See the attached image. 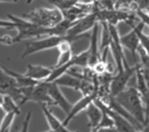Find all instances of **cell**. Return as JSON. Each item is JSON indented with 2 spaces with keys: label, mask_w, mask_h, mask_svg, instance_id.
Segmentation results:
<instances>
[{
  "label": "cell",
  "mask_w": 149,
  "mask_h": 132,
  "mask_svg": "<svg viewBox=\"0 0 149 132\" xmlns=\"http://www.w3.org/2000/svg\"><path fill=\"white\" fill-rule=\"evenodd\" d=\"M136 72V65L135 66H129L126 65L125 69L121 72H116L115 76L112 78V82H111V96H116L118 94H120L121 91H123L127 88V83L129 81V79L132 78V75Z\"/></svg>",
  "instance_id": "obj_4"
},
{
  "label": "cell",
  "mask_w": 149,
  "mask_h": 132,
  "mask_svg": "<svg viewBox=\"0 0 149 132\" xmlns=\"http://www.w3.org/2000/svg\"><path fill=\"white\" fill-rule=\"evenodd\" d=\"M95 97H98V91L94 93V94H91V95H83V96L74 103V105H72V109L70 110V112H69V113L66 115V117L64 118L63 124L68 127L69 123H70L77 115H79L83 110H86L87 107H88L92 102H94Z\"/></svg>",
  "instance_id": "obj_8"
},
{
  "label": "cell",
  "mask_w": 149,
  "mask_h": 132,
  "mask_svg": "<svg viewBox=\"0 0 149 132\" xmlns=\"http://www.w3.org/2000/svg\"><path fill=\"white\" fill-rule=\"evenodd\" d=\"M68 38V35L65 36H57V35H51V36H45L42 38H36V39H30L26 43L24 51L22 53V59L26 58L27 56L42 52L45 50H51V49H57L58 45Z\"/></svg>",
  "instance_id": "obj_3"
},
{
  "label": "cell",
  "mask_w": 149,
  "mask_h": 132,
  "mask_svg": "<svg viewBox=\"0 0 149 132\" xmlns=\"http://www.w3.org/2000/svg\"><path fill=\"white\" fill-rule=\"evenodd\" d=\"M137 132H149V122L146 125H143V127L141 130H139Z\"/></svg>",
  "instance_id": "obj_22"
},
{
  "label": "cell",
  "mask_w": 149,
  "mask_h": 132,
  "mask_svg": "<svg viewBox=\"0 0 149 132\" xmlns=\"http://www.w3.org/2000/svg\"><path fill=\"white\" fill-rule=\"evenodd\" d=\"M45 1L51 3L54 7H57L62 12H64V10L79 3V0H45Z\"/></svg>",
  "instance_id": "obj_16"
},
{
  "label": "cell",
  "mask_w": 149,
  "mask_h": 132,
  "mask_svg": "<svg viewBox=\"0 0 149 132\" xmlns=\"http://www.w3.org/2000/svg\"><path fill=\"white\" fill-rule=\"evenodd\" d=\"M94 103L95 104H98L99 107H101V108H104L111 116H112V118L114 119V124H115V129H116V131L118 132H137L139 130H141V129H139V127H136L132 122H129L126 117H123V116H121L120 113H118V112H115V111H113L112 109H109L100 98H98V97H95V100H94Z\"/></svg>",
  "instance_id": "obj_6"
},
{
  "label": "cell",
  "mask_w": 149,
  "mask_h": 132,
  "mask_svg": "<svg viewBox=\"0 0 149 132\" xmlns=\"http://www.w3.org/2000/svg\"><path fill=\"white\" fill-rule=\"evenodd\" d=\"M142 10H144V13H146V14L149 16V7H147L146 9H142Z\"/></svg>",
  "instance_id": "obj_24"
},
{
  "label": "cell",
  "mask_w": 149,
  "mask_h": 132,
  "mask_svg": "<svg viewBox=\"0 0 149 132\" xmlns=\"http://www.w3.org/2000/svg\"><path fill=\"white\" fill-rule=\"evenodd\" d=\"M17 115L16 113H12V112H8V113H3V117H2V120H1V125H0V131H3L8 127H10V125L13 124L15 117Z\"/></svg>",
  "instance_id": "obj_17"
},
{
  "label": "cell",
  "mask_w": 149,
  "mask_h": 132,
  "mask_svg": "<svg viewBox=\"0 0 149 132\" xmlns=\"http://www.w3.org/2000/svg\"><path fill=\"white\" fill-rule=\"evenodd\" d=\"M42 108V111H43V115L47 119V123L49 125V127L51 130H54L55 132H79V131H70L68 130V127L63 124V122H61L49 109L47 105H41Z\"/></svg>",
  "instance_id": "obj_13"
},
{
  "label": "cell",
  "mask_w": 149,
  "mask_h": 132,
  "mask_svg": "<svg viewBox=\"0 0 149 132\" xmlns=\"http://www.w3.org/2000/svg\"><path fill=\"white\" fill-rule=\"evenodd\" d=\"M23 19L44 27V28H52L56 27L58 23H61L64 20L63 12L58 9L57 7H41L33 9L28 13H24L22 15Z\"/></svg>",
  "instance_id": "obj_2"
},
{
  "label": "cell",
  "mask_w": 149,
  "mask_h": 132,
  "mask_svg": "<svg viewBox=\"0 0 149 132\" xmlns=\"http://www.w3.org/2000/svg\"><path fill=\"white\" fill-rule=\"evenodd\" d=\"M134 2L136 3L139 9H146L147 7H149V0H134Z\"/></svg>",
  "instance_id": "obj_19"
},
{
  "label": "cell",
  "mask_w": 149,
  "mask_h": 132,
  "mask_svg": "<svg viewBox=\"0 0 149 132\" xmlns=\"http://www.w3.org/2000/svg\"><path fill=\"white\" fill-rule=\"evenodd\" d=\"M83 81L81 79H78L71 74H64L63 76L58 78L57 80H55L54 82H56L58 86H62V87H68V88H71V89H74L77 91L80 90V87L83 85Z\"/></svg>",
  "instance_id": "obj_14"
},
{
  "label": "cell",
  "mask_w": 149,
  "mask_h": 132,
  "mask_svg": "<svg viewBox=\"0 0 149 132\" xmlns=\"http://www.w3.org/2000/svg\"><path fill=\"white\" fill-rule=\"evenodd\" d=\"M120 42H121L122 46L130 52V54H132V57H133V59L135 60V64H136L137 63V50L141 45L140 44V38H139L136 31L134 29H132L127 34L120 36Z\"/></svg>",
  "instance_id": "obj_10"
},
{
  "label": "cell",
  "mask_w": 149,
  "mask_h": 132,
  "mask_svg": "<svg viewBox=\"0 0 149 132\" xmlns=\"http://www.w3.org/2000/svg\"><path fill=\"white\" fill-rule=\"evenodd\" d=\"M91 132H118L115 127L112 129H100V130H95V131H91Z\"/></svg>",
  "instance_id": "obj_21"
},
{
  "label": "cell",
  "mask_w": 149,
  "mask_h": 132,
  "mask_svg": "<svg viewBox=\"0 0 149 132\" xmlns=\"http://www.w3.org/2000/svg\"><path fill=\"white\" fill-rule=\"evenodd\" d=\"M1 109L5 113L12 112V113H16L17 116L20 115L19 104L8 95H1Z\"/></svg>",
  "instance_id": "obj_15"
},
{
  "label": "cell",
  "mask_w": 149,
  "mask_h": 132,
  "mask_svg": "<svg viewBox=\"0 0 149 132\" xmlns=\"http://www.w3.org/2000/svg\"><path fill=\"white\" fill-rule=\"evenodd\" d=\"M144 97V103H146V112H149V90L147 91L146 95H143Z\"/></svg>",
  "instance_id": "obj_20"
},
{
  "label": "cell",
  "mask_w": 149,
  "mask_h": 132,
  "mask_svg": "<svg viewBox=\"0 0 149 132\" xmlns=\"http://www.w3.org/2000/svg\"><path fill=\"white\" fill-rule=\"evenodd\" d=\"M30 118H31V111L28 112V115L26 116L24 120L22 122V126L17 132H29V123H30Z\"/></svg>",
  "instance_id": "obj_18"
},
{
  "label": "cell",
  "mask_w": 149,
  "mask_h": 132,
  "mask_svg": "<svg viewBox=\"0 0 149 132\" xmlns=\"http://www.w3.org/2000/svg\"><path fill=\"white\" fill-rule=\"evenodd\" d=\"M116 102L125 108L139 123L142 125L147 124V112L144 97L136 87H127L123 91L114 96Z\"/></svg>",
  "instance_id": "obj_1"
},
{
  "label": "cell",
  "mask_w": 149,
  "mask_h": 132,
  "mask_svg": "<svg viewBox=\"0 0 149 132\" xmlns=\"http://www.w3.org/2000/svg\"><path fill=\"white\" fill-rule=\"evenodd\" d=\"M86 112V116H87V120H88V127L91 131L95 130L99 125V123L101 122V118H102V115H104V110L98 105L95 104L94 102H92L87 109L85 110Z\"/></svg>",
  "instance_id": "obj_12"
},
{
  "label": "cell",
  "mask_w": 149,
  "mask_h": 132,
  "mask_svg": "<svg viewBox=\"0 0 149 132\" xmlns=\"http://www.w3.org/2000/svg\"><path fill=\"white\" fill-rule=\"evenodd\" d=\"M97 23H99L98 14L95 12L90 13L86 16H84V17L79 19L78 21H76L74 24L70 28V30L68 31L66 35H70V36H73V37L86 35V32L92 30Z\"/></svg>",
  "instance_id": "obj_5"
},
{
  "label": "cell",
  "mask_w": 149,
  "mask_h": 132,
  "mask_svg": "<svg viewBox=\"0 0 149 132\" xmlns=\"http://www.w3.org/2000/svg\"><path fill=\"white\" fill-rule=\"evenodd\" d=\"M33 1H34V0H27L26 2H27V3H30V2H33Z\"/></svg>",
  "instance_id": "obj_25"
},
{
  "label": "cell",
  "mask_w": 149,
  "mask_h": 132,
  "mask_svg": "<svg viewBox=\"0 0 149 132\" xmlns=\"http://www.w3.org/2000/svg\"><path fill=\"white\" fill-rule=\"evenodd\" d=\"M49 95L52 98L56 107L61 108L66 115L72 109V104L66 100V97L63 95L59 86L56 82H49Z\"/></svg>",
  "instance_id": "obj_9"
},
{
  "label": "cell",
  "mask_w": 149,
  "mask_h": 132,
  "mask_svg": "<svg viewBox=\"0 0 149 132\" xmlns=\"http://www.w3.org/2000/svg\"><path fill=\"white\" fill-rule=\"evenodd\" d=\"M52 72V66H42V65H34V64H28L27 65V71L24 74L36 81H45L50 76Z\"/></svg>",
  "instance_id": "obj_11"
},
{
  "label": "cell",
  "mask_w": 149,
  "mask_h": 132,
  "mask_svg": "<svg viewBox=\"0 0 149 132\" xmlns=\"http://www.w3.org/2000/svg\"><path fill=\"white\" fill-rule=\"evenodd\" d=\"M45 132H55V131H54V130H51V129H50V130H48V131H45Z\"/></svg>",
  "instance_id": "obj_26"
},
{
  "label": "cell",
  "mask_w": 149,
  "mask_h": 132,
  "mask_svg": "<svg viewBox=\"0 0 149 132\" xmlns=\"http://www.w3.org/2000/svg\"><path fill=\"white\" fill-rule=\"evenodd\" d=\"M29 102H36L41 105L47 107H55V103L52 98L49 95V82L41 81L38 82L34 88L29 97Z\"/></svg>",
  "instance_id": "obj_7"
},
{
  "label": "cell",
  "mask_w": 149,
  "mask_h": 132,
  "mask_svg": "<svg viewBox=\"0 0 149 132\" xmlns=\"http://www.w3.org/2000/svg\"><path fill=\"white\" fill-rule=\"evenodd\" d=\"M1 2H5V1H8V2H17L19 0H0Z\"/></svg>",
  "instance_id": "obj_23"
}]
</instances>
